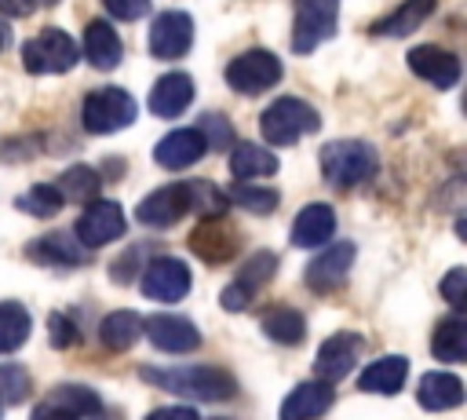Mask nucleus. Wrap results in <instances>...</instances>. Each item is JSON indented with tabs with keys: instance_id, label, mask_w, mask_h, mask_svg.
I'll return each mask as SVG.
<instances>
[{
	"instance_id": "nucleus-17",
	"label": "nucleus",
	"mask_w": 467,
	"mask_h": 420,
	"mask_svg": "<svg viewBox=\"0 0 467 420\" xmlns=\"http://www.w3.org/2000/svg\"><path fill=\"white\" fill-rule=\"evenodd\" d=\"M405 58H409V69L416 77H423L427 84H434V88H452L460 80V58L452 51H445V47L416 44V47H409Z\"/></svg>"
},
{
	"instance_id": "nucleus-7",
	"label": "nucleus",
	"mask_w": 467,
	"mask_h": 420,
	"mask_svg": "<svg viewBox=\"0 0 467 420\" xmlns=\"http://www.w3.org/2000/svg\"><path fill=\"white\" fill-rule=\"evenodd\" d=\"M281 80V58L266 47H248L226 66V84L241 95H259Z\"/></svg>"
},
{
	"instance_id": "nucleus-18",
	"label": "nucleus",
	"mask_w": 467,
	"mask_h": 420,
	"mask_svg": "<svg viewBox=\"0 0 467 420\" xmlns=\"http://www.w3.org/2000/svg\"><path fill=\"white\" fill-rule=\"evenodd\" d=\"M204 150H208V142H204V135L197 128H175L157 142L153 161L161 168H190V164H197L204 157Z\"/></svg>"
},
{
	"instance_id": "nucleus-45",
	"label": "nucleus",
	"mask_w": 467,
	"mask_h": 420,
	"mask_svg": "<svg viewBox=\"0 0 467 420\" xmlns=\"http://www.w3.org/2000/svg\"><path fill=\"white\" fill-rule=\"evenodd\" d=\"M7 44H11V26H7L4 18H0V51H4Z\"/></svg>"
},
{
	"instance_id": "nucleus-39",
	"label": "nucleus",
	"mask_w": 467,
	"mask_h": 420,
	"mask_svg": "<svg viewBox=\"0 0 467 420\" xmlns=\"http://www.w3.org/2000/svg\"><path fill=\"white\" fill-rule=\"evenodd\" d=\"M47 332H51V347H58V351H69V347H77L80 343V329L73 325V318L69 314H51L47 318Z\"/></svg>"
},
{
	"instance_id": "nucleus-4",
	"label": "nucleus",
	"mask_w": 467,
	"mask_h": 420,
	"mask_svg": "<svg viewBox=\"0 0 467 420\" xmlns=\"http://www.w3.org/2000/svg\"><path fill=\"white\" fill-rule=\"evenodd\" d=\"M131 121H135V99L124 88H99V91H88L80 102V124L95 135L128 128Z\"/></svg>"
},
{
	"instance_id": "nucleus-24",
	"label": "nucleus",
	"mask_w": 467,
	"mask_h": 420,
	"mask_svg": "<svg viewBox=\"0 0 467 420\" xmlns=\"http://www.w3.org/2000/svg\"><path fill=\"white\" fill-rule=\"evenodd\" d=\"M416 402L427 409V413H445V409H456L463 402V383L460 376L452 373H423L420 387H416Z\"/></svg>"
},
{
	"instance_id": "nucleus-43",
	"label": "nucleus",
	"mask_w": 467,
	"mask_h": 420,
	"mask_svg": "<svg viewBox=\"0 0 467 420\" xmlns=\"http://www.w3.org/2000/svg\"><path fill=\"white\" fill-rule=\"evenodd\" d=\"M33 420H77V416L66 413V409H58V405H51V402H44V405L33 413Z\"/></svg>"
},
{
	"instance_id": "nucleus-28",
	"label": "nucleus",
	"mask_w": 467,
	"mask_h": 420,
	"mask_svg": "<svg viewBox=\"0 0 467 420\" xmlns=\"http://www.w3.org/2000/svg\"><path fill=\"white\" fill-rule=\"evenodd\" d=\"M259 325L274 343H285V347H296L306 336V318L296 307H270V310H263Z\"/></svg>"
},
{
	"instance_id": "nucleus-44",
	"label": "nucleus",
	"mask_w": 467,
	"mask_h": 420,
	"mask_svg": "<svg viewBox=\"0 0 467 420\" xmlns=\"http://www.w3.org/2000/svg\"><path fill=\"white\" fill-rule=\"evenodd\" d=\"M0 11H4V15H22L26 4H18V0H0Z\"/></svg>"
},
{
	"instance_id": "nucleus-27",
	"label": "nucleus",
	"mask_w": 467,
	"mask_h": 420,
	"mask_svg": "<svg viewBox=\"0 0 467 420\" xmlns=\"http://www.w3.org/2000/svg\"><path fill=\"white\" fill-rule=\"evenodd\" d=\"M434 7H438V0H405L398 11H390L383 22H376L372 33L376 37H409L434 15Z\"/></svg>"
},
{
	"instance_id": "nucleus-33",
	"label": "nucleus",
	"mask_w": 467,
	"mask_h": 420,
	"mask_svg": "<svg viewBox=\"0 0 467 420\" xmlns=\"http://www.w3.org/2000/svg\"><path fill=\"white\" fill-rule=\"evenodd\" d=\"M47 402L66 409V413H73V416H91V413L102 409V398L91 387H84V383H58V387H51Z\"/></svg>"
},
{
	"instance_id": "nucleus-37",
	"label": "nucleus",
	"mask_w": 467,
	"mask_h": 420,
	"mask_svg": "<svg viewBox=\"0 0 467 420\" xmlns=\"http://www.w3.org/2000/svg\"><path fill=\"white\" fill-rule=\"evenodd\" d=\"M29 373L22 365H0V405H18L29 398Z\"/></svg>"
},
{
	"instance_id": "nucleus-6",
	"label": "nucleus",
	"mask_w": 467,
	"mask_h": 420,
	"mask_svg": "<svg viewBox=\"0 0 467 420\" xmlns=\"http://www.w3.org/2000/svg\"><path fill=\"white\" fill-rule=\"evenodd\" d=\"M336 15H339V0H296L292 51L310 55L321 40H328L336 33Z\"/></svg>"
},
{
	"instance_id": "nucleus-12",
	"label": "nucleus",
	"mask_w": 467,
	"mask_h": 420,
	"mask_svg": "<svg viewBox=\"0 0 467 420\" xmlns=\"http://www.w3.org/2000/svg\"><path fill=\"white\" fill-rule=\"evenodd\" d=\"M361 351H365V340H361L358 332H332V336L321 343L317 358H314V373H317V380L336 383V380L350 376V369L358 365Z\"/></svg>"
},
{
	"instance_id": "nucleus-42",
	"label": "nucleus",
	"mask_w": 467,
	"mask_h": 420,
	"mask_svg": "<svg viewBox=\"0 0 467 420\" xmlns=\"http://www.w3.org/2000/svg\"><path fill=\"white\" fill-rule=\"evenodd\" d=\"M146 420H201L193 405H164V409H153Z\"/></svg>"
},
{
	"instance_id": "nucleus-40",
	"label": "nucleus",
	"mask_w": 467,
	"mask_h": 420,
	"mask_svg": "<svg viewBox=\"0 0 467 420\" xmlns=\"http://www.w3.org/2000/svg\"><path fill=\"white\" fill-rule=\"evenodd\" d=\"M441 296H445V303H449L452 310L463 307V296H467V270H463V267H452V270L441 278Z\"/></svg>"
},
{
	"instance_id": "nucleus-11",
	"label": "nucleus",
	"mask_w": 467,
	"mask_h": 420,
	"mask_svg": "<svg viewBox=\"0 0 467 420\" xmlns=\"http://www.w3.org/2000/svg\"><path fill=\"white\" fill-rule=\"evenodd\" d=\"M274 270H277V256H274V252H255V256H248V259L241 263L237 278L223 289L219 303H223L226 310H244V307L252 303V296L259 292V285L274 278Z\"/></svg>"
},
{
	"instance_id": "nucleus-29",
	"label": "nucleus",
	"mask_w": 467,
	"mask_h": 420,
	"mask_svg": "<svg viewBox=\"0 0 467 420\" xmlns=\"http://www.w3.org/2000/svg\"><path fill=\"white\" fill-rule=\"evenodd\" d=\"M139 336H142V318L135 310H113L99 325V340L109 351H128V347H135Z\"/></svg>"
},
{
	"instance_id": "nucleus-21",
	"label": "nucleus",
	"mask_w": 467,
	"mask_h": 420,
	"mask_svg": "<svg viewBox=\"0 0 467 420\" xmlns=\"http://www.w3.org/2000/svg\"><path fill=\"white\" fill-rule=\"evenodd\" d=\"M332 234H336V212H332L328 205H306V208L292 219L288 241H292L296 248H317V245H325Z\"/></svg>"
},
{
	"instance_id": "nucleus-2",
	"label": "nucleus",
	"mask_w": 467,
	"mask_h": 420,
	"mask_svg": "<svg viewBox=\"0 0 467 420\" xmlns=\"http://www.w3.org/2000/svg\"><path fill=\"white\" fill-rule=\"evenodd\" d=\"M317 164H321V175L336 190H350V186H361L365 179L376 175L379 153L372 142H361V139H332L321 146Z\"/></svg>"
},
{
	"instance_id": "nucleus-9",
	"label": "nucleus",
	"mask_w": 467,
	"mask_h": 420,
	"mask_svg": "<svg viewBox=\"0 0 467 420\" xmlns=\"http://www.w3.org/2000/svg\"><path fill=\"white\" fill-rule=\"evenodd\" d=\"M186 245H190V252H193L201 263L219 267V263H230V259H234V252H237L241 241H237V230H234L223 215H215V219H201V223L190 230Z\"/></svg>"
},
{
	"instance_id": "nucleus-31",
	"label": "nucleus",
	"mask_w": 467,
	"mask_h": 420,
	"mask_svg": "<svg viewBox=\"0 0 467 420\" xmlns=\"http://www.w3.org/2000/svg\"><path fill=\"white\" fill-rule=\"evenodd\" d=\"M99 186H102V175H99L95 168H88V164L66 168V172L58 175V183H55V190L62 194V201H77V205L95 201V197H99Z\"/></svg>"
},
{
	"instance_id": "nucleus-34",
	"label": "nucleus",
	"mask_w": 467,
	"mask_h": 420,
	"mask_svg": "<svg viewBox=\"0 0 467 420\" xmlns=\"http://www.w3.org/2000/svg\"><path fill=\"white\" fill-rule=\"evenodd\" d=\"M186 197H190V208L201 212V219L226 215V208H230L226 190H219L212 179H190V183H186Z\"/></svg>"
},
{
	"instance_id": "nucleus-13",
	"label": "nucleus",
	"mask_w": 467,
	"mask_h": 420,
	"mask_svg": "<svg viewBox=\"0 0 467 420\" xmlns=\"http://www.w3.org/2000/svg\"><path fill=\"white\" fill-rule=\"evenodd\" d=\"M124 234V212L113 201H88L77 219V237L84 248H102Z\"/></svg>"
},
{
	"instance_id": "nucleus-3",
	"label": "nucleus",
	"mask_w": 467,
	"mask_h": 420,
	"mask_svg": "<svg viewBox=\"0 0 467 420\" xmlns=\"http://www.w3.org/2000/svg\"><path fill=\"white\" fill-rule=\"evenodd\" d=\"M321 128V117L317 110L306 102V99H296V95H281L274 99L263 117H259V135L274 146H292L299 135H310Z\"/></svg>"
},
{
	"instance_id": "nucleus-14",
	"label": "nucleus",
	"mask_w": 467,
	"mask_h": 420,
	"mask_svg": "<svg viewBox=\"0 0 467 420\" xmlns=\"http://www.w3.org/2000/svg\"><path fill=\"white\" fill-rule=\"evenodd\" d=\"M142 332L164 354H190L201 347L197 325L190 318H179V314H153L150 321H142Z\"/></svg>"
},
{
	"instance_id": "nucleus-26",
	"label": "nucleus",
	"mask_w": 467,
	"mask_h": 420,
	"mask_svg": "<svg viewBox=\"0 0 467 420\" xmlns=\"http://www.w3.org/2000/svg\"><path fill=\"white\" fill-rule=\"evenodd\" d=\"M281 164L277 157L266 150V146H255V142H234L230 150V175L237 183H252V179H263V175H274Z\"/></svg>"
},
{
	"instance_id": "nucleus-23",
	"label": "nucleus",
	"mask_w": 467,
	"mask_h": 420,
	"mask_svg": "<svg viewBox=\"0 0 467 420\" xmlns=\"http://www.w3.org/2000/svg\"><path fill=\"white\" fill-rule=\"evenodd\" d=\"M193 102V80L190 73H164L150 91V110L157 117H179Z\"/></svg>"
},
{
	"instance_id": "nucleus-32",
	"label": "nucleus",
	"mask_w": 467,
	"mask_h": 420,
	"mask_svg": "<svg viewBox=\"0 0 467 420\" xmlns=\"http://www.w3.org/2000/svg\"><path fill=\"white\" fill-rule=\"evenodd\" d=\"M29 332H33L29 310H26L22 303H15V299L0 303V354L18 351V347L29 340Z\"/></svg>"
},
{
	"instance_id": "nucleus-25",
	"label": "nucleus",
	"mask_w": 467,
	"mask_h": 420,
	"mask_svg": "<svg viewBox=\"0 0 467 420\" xmlns=\"http://www.w3.org/2000/svg\"><path fill=\"white\" fill-rule=\"evenodd\" d=\"M405 376H409V358L387 354V358L365 365V373L358 376V387L372 391V394H398L405 387Z\"/></svg>"
},
{
	"instance_id": "nucleus-15",
	"label": "nucleus",
	"mask_w": 467,
	"mask_h": 420,
	"mask_svg": "<svg viewBox=\"0 0 467 420\" xmlns=\"http://www.w3.org/2000/svg\"><path fill=\"white\" fill-rule=\"evenodd\" d=\"M193 44V18L186 11H164L150 26V51L157 58H182Z\"/></svg>"
},
{
	"instance_id": "nucleus-16",
	"label": "nucleus",
	"mask_w": 467,
	"mask_h": 420,
	"mask_svg": "<svg viewBox=\"0 0 467 420\" xmlns=\"http://www.w3.org/2000/svg\"><path fill=\"white\" fill-rule=\"evenodd\" d=\"M186 212H190L186 183H168V186H157L146 201H139L135 219H139L142 226H157V230H164V226L179 223Z\"/></svg>"
},
{
	"instance_id": "nucleus-5",
	"label": "nucleus",
	"mask_w": 467,
	"mask_h": 420,
	"mask_svg": "<svg viewBox=\"0 0 467 420\" xmlns=\"http://www.w3.org/2000/svg\"><path fill=\"white\" fill-rule=\"evenodd\" d=\"M77 58H80V47L62 29H40L22 47V66L29 73H66L77 66Z\"/></svg>"
},
{
	"instance_id": "nucleus-47",
	"label": "nucleus",
	"mask_w": 467,
	"mask_h": 420,
	"mask_svg": "<svg viewBox=\"0 0 467 420\" xmlns=\"http://www.w3.org/2000/svg\"><path fill=\"white\" fill-rule=\"evenodd\" d=\"M29 7H51V4H58V0H26Z\"/></svg>"
},
{
	"instance_id": "nucleus-35",
	"label": "nucleus",
	"mask_w": 467,
	"mask_h": 420,
	"mask_svg": "<svg viewBox=\"0 0 467 420\" xmlns=\"http://www.w3.org/2000/svg\"><path fill=\"white\" fill-rule=\"evenodd\" d=\"M226 197H230V205H237V208H244V212H252V215H270V212L277 208V201H281L277 190H270V186H252V183H234V190H230Z\"/></svg>"
},
{
	"instance_id": "nucleus-38",
	"label": "nucleus",
	"mask_w": 467,
	"mask_h": 420,
	"mask_svg": "<svg viewBox=\"0 0 467 420\" xmlns=\"http://www.w3.org/2000/svg\"><path fill=\"white\" fill-rule=\"evenodd\" d=\"M197 131L204 135L208 150H226V146L237 139V135H234V124H230L226 117H219V113H204L201 124H197Z\"/></svg>"
},
{
	"instance_id": "nucleus-46",
	"label": "nucleus",
	"mask_w": 467,
	"mask_h": 420,
	"mask_svg": "<svg viewBox=\"0 0 467 420\" xmlns=\"http://www.w3.org/2000/svg\"><path fill=\"white\" fill-rule=\"evenodd\" d=\"M88 420H124L120 413H109V409H99V413H91Z\"/></svg>"
},
{
	"instance_id": "nucleus-36",
	"label": "nucleus",
	"mask_w": 467,
	"mask_h": 420,
	"mask_svg": "<svg viewBox=\"0 0 467 420\" xmlns=\"http://www.w3.org/2000/svg\"><path fill=\"white\" fill-rule=\"evenodd\" d=\"M15 205H18L22 212L36 215V219H51V215L62 208V194H58L51 183H36V186H29Z\"/></svg>"
},
{
	"instance_id": "nucleus-8",
	"label": "nucleus",
	"mask_w": 467,
	"mask_h": 420,
	"mask_svg": "<svg viewBox=\"0 0 467 420\" xmlns=\"http://www.w3.org/2000/svg\"><path fill=\"white\" fill-rule=\"evenodd\" d=\"M139 289L146 299H157V303H179L186 292H190V267L175 256H157L142 278H139Z\"/></svg>"
},
{
	"instance_id": "nucleus-20",
	"label": "nucleus",
	"mask_w": 467,
	"mask_h": 420,
	"mask_svg": "<svg viewBox=\"0 0 467 420\" xmlns=\"http://www.w3.org/2000/svg\"><path fill=\"white\" fill-rule=\"evenodd\" d=\"M332 383L325 380H310V383H299L285 402H281V420H317L332 409Z\"/></svg>"
},
{
	"instance_id": "nucleus-41",
	"label": "nucleus",
	"mask_w": 467,
	"mask_h": 420,
	"mask_svg": "<svg viewBox=\"0 0 467 420\" xmlns=\"http://www.w3.org/2000/svg\"><path fill=\"white\" fill-rule=\"evenodd\" d=\"M102 7L120 22H135L150 11V0H102Z\"/></svg>"
},
{
	"instance_id": "nucleus-22",
	"label": "nucleus",
	"mask_w": 467,
	"mask_h": 420,
	"mask_svg": "<svg viewBox=\"0 0 467 420\" xmlns=\"http://www.w3.org/2000/svg\"><path fill=\"white\" fill-rule=\"evenodd\" d=\"M26 256L36 259V263H44V267H80V263L91 259L88 248L77 245L69 234H44V237H36V241L26 245Z\"/></svg>"
},
{
	"instance_id": "nucleus-19",
	"label": "nucleus",
	"mask_w": 467,
	"mask_h": 420,
	"mask_svg": "<svg viewBox=\"0 0 467 420\" xmlns=\"http://www.w3.org/2000/svg\"><path fill=\"white\" fill-rule=\"evenodd\" d=\"M80 55H84L95 69H113V66L124 58V44H120L117 29H113L106 18H91V22L84 26Z\"/></svg>"
},
{
	"instance_id": "nucleus-10",
	"label": "nucleus",
	"mask_w": 467,
	"mask_h": 420,
	"mask_svg": "<svg viewBox=\"0 0 467 420\" xmlns=\"http://www.w3.org/2000/svg\"><path fill=\"white\" fill-rule=\"evenodd\" d=\"M354 256H358V248L350 241H336L332 248H325L321 256H314L306 263V274H303L306 285H310V292H317V296L336 292L347 281V274L354 267Z\"/></svg>"
},
{
	"instance_id": "nucleus-1",
	"label": "nucleus",
	"mask_w": 467,
	"mask_h": 420,
	"mask_svg": "<svg viewBox=\"0 0 467 420\" xmlns=\"http://www.w3.org/2000/svg\"><path fill=\"white\" fill-rule=\"evenodd\" d=\"M139 376L175 398H190V402H226L234 398L237 383L226 369L219 365H182V369H161V365H142Z\"/></svg>"
},
{
	"instance_id": "nucleus-30",
	"label": "nucleus",
	"mask_w": 467,
	"mask_h": 420,
	"mask_svg": "<svg viewBox=\"0 0 467 420\" xmlns=\"http://www.w3.org/2000/svg\"><path fill=\"white\" fill-rule=\"evenodd\" d=\"M431 351H434V358H441V362H463V358H467V321H463L460 310L449 314V318L434 329Z\"/></svg>"
}]
</instances>
